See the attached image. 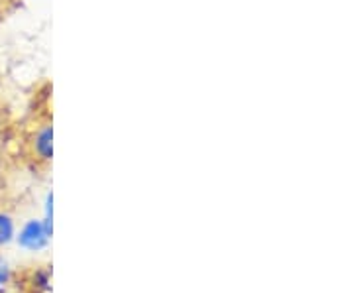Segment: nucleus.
<instances>
[{
    "instance_id": "423d86ee",
    "label": "nucleus",
    "mask_w": 354,
    "mask_h": 293,
    "mask_svg": "<svg viewBox=\"0 0 354 293\" xmlns=\"http://www.w3.org/2000/svg\"><path fill=\"white\" fill-rule=\"evenodd\" d=\"M44 223L48 227H53V191H48L44 199Z\"/></svg>"
},
{
    "instance_id": "20e7f679",
    "label": "nucleus",
    "mask_w": 354,
    "mask_h": 293,
    "mask_svg": "<svg viewBox=\"0 0 354 293\" xmlns=\"http://www.w3.org/2000/svg\"><path fill=\"white\" fill-rule=\"evenodd\" d=\"M16 230H18V225H16L14 215H10L8 211H0V250L12 246Z\"/></svg>"
},
{
    "instance_id": "7ed1b4c3",
    "label": "nucleus",
    "mask_w": 354,
    "mask_h": 293,
    "mask_svg": "<svg viewBox=\"0 0 354 293\" xmlns=\"http://www.w3.org/2000/svg\"><path fill=\"white\" fill-rule=\"evenodd\" d=\"M28 287L32 293H51L53 292V270L51 266H38L32 270L28 278Z\"/></svg>"
},
{
    "instance_id": "f257e3e1",
    "label": "nucleus",
    "mask_w": 354,
    "mask_h": 293,
    "mask_svg": "<svg viewBox=\"0 0 354 293\" xmlns=\"http://www.w3.org/2000/svg\"><path fill=\"white\" fill-rule=\"evenodd\" d=\"M53 238V227H48L44 223V218H26L20 225V229L16 230V238L14 244L26 252V254H44L48 252Z\"/></svg>"
},
{
    "instance_id": "39448f33",
    "label": "nucleus",
    "mask_w": 354,
    "mask_h": 293,
    "mask_svg": "<svg viewBox=\"0 0 354 293\" xmlns=\"http://www.w3.org/2000/svg\"><path fill=\"white\" fill-rule=\"evenodd\" d=\"M14 281V268L12 264L4 258V256H0V293H4L10 285H12Z\"/></svg>"
},
{
    "instance_id": "f03ea898",
    "label": "nucleus",
    "mask_w": 354,
    "mask_h": 293,
    "mask_svg": "<svg viewBox=\"0 0 354 293\" xmlns=\"http://www.w3.org/2000/svg\"><path fill=\"white\" fill-rule=\"evenodd\" d=\"M32 153L41 164H50L53 160V126L50 122L41 124L32 136Z\"/></svg>"
}]
</instances>
